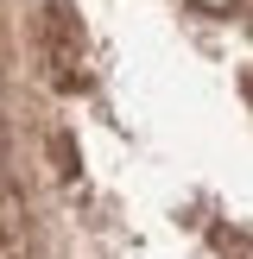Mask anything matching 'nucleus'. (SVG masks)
Segmentation results:
<instances>
[{
	"mask_svg": "<svg viewBox=\"0 0 253 259\" xmlns=\"http://www.w3.org/2000/svg\"><path fill=\"white\" fill-rule=\"evenodd\" d=\"M0 259H253V0H0Z\"/></svg>",
	"mask_w": 253,
	"mask_h": 259,
	"instance_id": "obj_1",
	"label": "nucleus"
}]
</instances>
